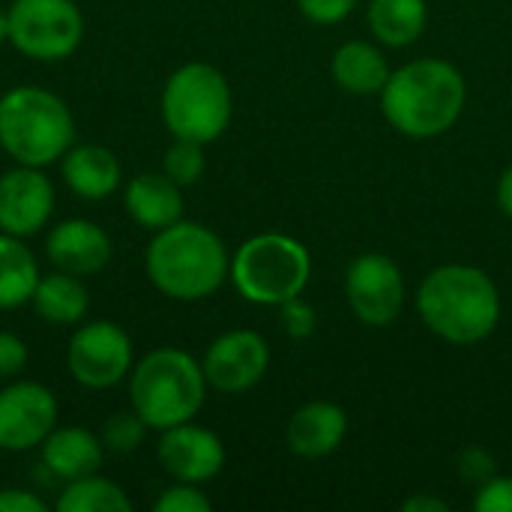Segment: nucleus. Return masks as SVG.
Returning <instances> with one entry per match:
<instances>
[{"mask_svg": "<svg viewBox=\"0 0 512 512\" xmlns=\"http://www.w3.org/2000/svg\"><path fill=\"white\" fill-rule=\"evenodd\" d=\"M297 6L315 24H339L351 15L357 0H297Z\"/></svg>", "mask_w": 512, "mask_h": 512, "instance_id": "obj_31", "label": "nucleus"}, {"mask_svg": "<svg viewBox=\"0 0 512 512\" xmlns=\"http://www.w3.org/2000/svg\"><path fill=\"white\" fill-rule=\"evenodd\" d=\"M333 81L348 90V93H357V96H369V93H381L387 78H390V63L387 57L363 42V39H354V42H345L336 48L333 54Z\"/></svg>", "mask_w": 512, "mask_h": 512, "instance_id": "obj_22", "label": "nucleus"}, {"mask_svg": "<svg viewBox=\"0 0 512 512\" xmlns=\"http://www.w3.org/2000/svg\"><path fill=\"white\" fill-rule=\"evenodd\" d=\"M30 309L36 312L39 321L51 324V327H78L81 321H87L90 312V291L84 285L81 276L54 270V273H42Z\"/></svg>", "mask_w": 512, "mask_h": 512, "instance_id": "obj_20", "label": "nucleus"}, {"mask_svg": "<svg viewBox=\"0 0 512 512\" xmlns=\"http://www.w3.org/2000/svg\"><path fill=\"white\" fill-rule=\"evenodd\" d=\"M132 507L135 504L126 489L117 480L102 477L99 471L63 483L54 501L57 512H129Z\"/></svg>", "mask_w": 512, "mask_h": 512, "instance_id": "obj_24", "label": "nucleus"}, {"mask_svg": "<svg viewBox=\"0 0 512 512\" xmlns=\"http://www.w3.org/2000/svg\"><path fill=\"white\" fill-rule=\"evenodd\" d=\"M9 42V15H6V6H0V45Z\"/></svg>", "mask_w": 512, "mask_h": 512, "instance_id": "obj_36", "label": "nucleus"}, {"mask_svg": "<svg viewBox=\"0 0 512 512\" xmlns=\"http://www.w3.org/2000/svg\"><path fill=\"white\" fill-rule=\"evenodd\" d=\"M201 369L216 393H249L270 369V345L255 330H228L210 342Z\"/></svg>", "mask_w": 512, "mask_h": 512, "instance_id": "obj_12", "label": "nucleus"}, {"mask_svg": "<svg viewBox=\"0 0 512 512\" xmlns=\"http://www.w3.org/2000/svg\"><path fill=\"white\" fill-rule=\"evenodd\" d=\"M9 45L36 63L69 60L84 39V15L75 0H12Z\"/></svg>", "mask_w": 512, "mask_h": 512, "instance_id": "obj_8", "label": "nucleus"}, {"mask_svg": "<svg viewBox=\"0 0 512 512\" xmlns=\"http://www.w3.org/2000/svg\"><path fill=\"white\" fill-rule=\"evenodd\" d=\"M150 285L177 303L213 297L231 276V255L222 237L192 219H180L153 234L144 252Z\"/></svg>", "mask_w": 512, "mask_h": 512, "instance_id": "obj_1", "label": "nucleus"}, {"mask_svg": "<svg viewBox=\"0 0 512 512\" xmlns=\"http://www.w3.org/2000/svg\"><path fill=\"white\" fill-rule=\"evenodd\" d=\"M39 279L42 267L27 240L0 231V312L30 306Z\"/></svg>", "mask_w": 512, "mask_h": 512, "instance_id": "obj_21", "label": "nucleus"}, {"mask_svg": "<svg viewBox=\"0 0 512 512\" xmlns=\"http://www.w3.org/2000/svg\"><path fill=\"white\" fill-rule=\"evenodd\" d=\"M204 168H207V156H204V144L198 141L174 138V144L162 156V171L183 189L195 186L204 177Z\"/></svg>", "mask_w": 512, "mask_h": 512, "instance_id": "obj_26", "label": "nucleus"}, {"mask_svg": "<svg viewBox=\"0 0 512 512\" xmlns=\"http://www.w3.org/2000/svg\"><path fill=\"white\" fill-rule=\"evenodd\" d=\"M468 102L465 75L438 57H423L390 72L381 90L387 123L417 141L438 138L456 126Z\"/></svg>", "mask_w": 512, "mask_h": 512, "instance_id": "obj_2", "label": "nucleus"}, {"mask_svg": "<svg viewBox=\"0 0 512 512\" xmlns=\"http://www.w3.org/2000/svg\"><path fill=\"white\" fill-rule=\"evenodd\" d=\"M114 243L111 234L84 216L60 219L45 234V258L54 270L72 273V276H96L111 264Z\"/></svg>", "mask_w": 512, "mask_h": 512, "instance_id": "obj_15", "label": "nucleus"}, {"mask_svg": "<svg viewBox=\"0 0 512 512\" xmlns=\"http://www.w3.org/2000/svg\"><path fill=\"white\" fill-rule=\"evenodd\" d=\"M162 123L174 138L210 144L225 135L234 114V96L228 78L213 63H183L177 66L159 99Z\"/></svg>", "mask_w": 512, "mask_h": 512, "instance_id": "obj_6", "label": "nucleus"}, {"mask_svg": "<svg viewBox=\"0 0 512 512\" xmlns=\"http://www.w3.org/2000/svg\"><path fill=\"white\" fill-rule=\"evenodd\" d=\"M42 468L60 480H78L87 474H96L105 462V444L102 438L87 426H54V432L39 447Z\"/></svg>", "mask_w": 512, "mask_h": 512, "instance_id": "obj_18", "label": "nucleus"}, {"mask_svg": "<svg viewBox=\"0 0 512 512\" xmlns=\"http://www.w3.org/2000/svg\"><path fill=\"white\" fill-rule=\"evenodd\" d=\"M147 432H150L147 423H144L132 408H126V411L108 414V420H105L102 429H99V438H102V444H105V453L129 456V453H135V450L144 444Z\"/></svg>", "mask_w": 512, "mask_h": 512, "instance_id": "obj_25", "label": "nucleus"}, {"mask_svg": "<svg viewBox=\"0 0 512 512\" xmlns=\"http://www.w3.org/2000/svg\"><path fill=\"white\" fill-rule=\"evenodd\" d=\"M345 432H348V417L339 405L309 402L291 417L285 441L294 456L324 459L333 450H339V444L345 441Z\"/></svg>", "mask_w": 512, "mask_h": 512, "instance_id": "obj_19", "label": "nucleus"}, {"mask_svg": "<svg viewBox=\"0 0 512 512\" xmlns=\"http://www.w3.org/2000/svg\"><path fill=\"white\" fill-rule=\"evenodd\" d=\"M60 402L51 387L27 378H12L0 390V450L30 453L54 432Z\"/></svg>", "mask_w": 512, "mask_h": 512, "instance_id": "obj_10", "label": "nucleus"}, {"mask_svg": "<svg viewBox=\"0 0 512 512\" xmlns=\"http://www.w3.org/2000/svg\"><path fill=\"white\" fill-rule=\"evenodd\" d=\"M498 207L501 213L512 219V165L501 174V183H498Z\"/></svg>", "mask_w": 512, "mask_h": 512, "instance_id": "obj_35", "label": "nucleus"}, {"mask_svg": "<svg viewBox=\"0 0 512 512\" xmlns=\"http://www.w3.org/2000/svg\"><path fill=\"white\" fill-rule=\"evenodd\" d=\"M60 165L63 186L81 201H105L123 186V165L105 144H72Z\"/></svg>", "mask_w": 512, "mask_h": 512, "instance_id": "obj_16", "label": "nucleus"}, {"mask_svg": "<svg viewBox=\"0 0 512 512\" xmlns=\"http://www.w3.org/2000/svg\"><path fill=\"white\" fill-rule=\"evenodd\" d=\"M210 498L201 492V486L195 483H171L168 489L159 492V498L153 501L156 512H210Z\"/></svg>", "mask_w": 512, "mask_h": 512, "instance_id": "obj_27", "label": "nucleus"}, {"mask_svg": "<svg viewBox=\"0 0 512 512\" xmlns=\"http://www.w3.org/2000/svg\"><path fill=\"white\" fill-rule=\"evenodd\" d=\"M279 321H282V330H285L291 339H297V342L309 339V336L315 333V327H318L315 309H312L306 300H300V297H291V300H285V303L279 306Z\"/></svg>", "mask_w": 512, "mask_h": 512, "instance_id": "obj_28", "label": "nucleus"}, {"mask_svg": "<svg viewBox=\"0 0 512 512\" xmlns=\"http://www.w3.org/2000/svg\"><path fill=\"white\" fill-rule=\"evenodd\" d=\"M135 366V345L129 333L108 318L81 321L66 348V369L72 381L90 393L114 390Z\"/></svg>", "mask_w": 512, "mask_h": 512, "instance_id": "obj_9", "label": "nucleus"}, {"mask_svg": "<svg viewBox=\"0 0 512 512\" xmlns=\"http://www.w3.org/2000/svg\"><path fill=\"white\" fill-rule=\"evenodd\" d=\"M423 324L450 345H477L501 321V294L489 273L471 264L435 267L417 294Z\"/></svg>", "mask_w": 512, "mask_h": 512, "instance_id": "obj_3", "label": "nucleus"}, {"mask_svg": "<svg viewBox=\"0 0 512 512\" xmlns=\"http://www.w3.org/2000/svg\"><path fill=\"white\" fill-rule=\"evenodd\" d=\"M129 408L153 432L189 423L198 417L207 399V378L201 360L189 351L162 345L135 360L129 378Z\"/></svg>", "mask_w": 512, "mask_h": 512, "instance_id": "obj_4", "label": "nucleus"}, {"mask_svg": "<svg viewBox=\"0 0 512 512\" xmlns=\"http://www.w3.org/2000/svg\"><path fill=\"white\" fill-rule=\"evenodd\" d=\"M156 459H159V468L171 480L204 486V483H210V480H216L222 474V468H225V444L213 429L198 426L195 420H189V423H180V426H171V429L159 432Z\"/></svg>", "mask_w": 512, "mask_h": 512, "instance_id": "obj_14", "label": "nucleus"}, {"mask_svg": "<svg viewBox=\"0 0 512 512\" xmlns=\"http://www.w3.org/2000/svg\"><path fill=\"white\" fill-rule=\"evenodd\" d=\"M366 21L378 42L390 48H405L423 36L429 9L426 0H369Z\"/></svg>", "mask_w": 512, "mask_h": 512, "instance_id": "obj_23", "label": "nucleus"}, {"mask_svg": "<svg viewBox=\"0 0 512 512\" xmlns=\"http://www.w3.org/2000/svg\"><path fill=\"white\" fill-rule=\"evenodd\" d=\"M30 360L27 342L12 333V330H0V381H12L24 372Z\"/></svg>", "mask_w": 512, "mask_h": 512, "instance_id": "obj_29", "label": "nucleus"}, {"mask_svg": "<svg viewBox=\"0 0 512 512\" xmlns=\"http://www.w3.org/2000/svg\"><path fill=\"white\" fill-rule=\"evenodd\" d=\"M459 471H462V477H465L468 483L483 486L486 480H492L495 462H492V456H489V453H483V450L471 447V450H465V456L459 459Z\"/></svg>", "mask_w": 512, "mask_h": 512, "instance_id": "obj_33", "label": "nucleus"}, {"mask_svg": "<svg viewBox=\"0 0 512 512\" xmlns=\"http://www.w3.org/2000/svg\"><path fill=\"white\" fill-rule=\"evenodd\" d=\"M57 192L45 168L15 165L0 171V231L15 237H36L51 225Z\"/></svg>", "mask_w": 512, "mask_h": 512, "instance_id": "obj_13", "label": "nucleus"}, {"mask_svg": "<svg viewBox=\"0 0 512 512\" xmlns=\"http://www.w3.org/2000/svg\"><path fill=\"white\" fill-rule=\"evenodd\" d=\"M474 510L512 512V477H492L483 486H477Z\"/></svg>", "mask_w": 512, "mask_h": 512, "instance_id": "obj_30", "label": "nucleus"}, {"mask_svg": "<svg viewBox=\"0 0 512 512\" xmlns=\"http://www.w3.org/2000/svg\"><path fill=\"white\" fill-rule=\"evenodd\" d=\"M345 297L351 312L369 327H390L405 306V279L393 258L366 252L345 273Z\"/></svg>", "mask_w": 512, "mask_h": 512, "instance_id": "obj_11", "label": "nucleus"}, {"mask_svg": "<svg viewBox=\"0 0 512 512\" xmlns=\"http://www.w3.org/2000/svg\"><path fill=\"white\" fill-rule=\"evenodd\" d=\"M0 512H48V504L42 495L18 486L0 489Z\"/></svg>", "mask_w": 512, "mask_h": 512, "instance_id": "obj_32", "label": "nucleus"}, {"mask_svg": "<svg viewBox=\"0 0 512 512\" xmlns=\"http://www.w3.org/2000/svg\"><path fill=\"white\" fill-rule=\"evenodd\" d=\"M72 144L75 117L63 96L36 84L0 93V150L15 165H57Z\"/></svg>", "mask_w": 512, "mask_h": 512, "instance_id": "obj_5", "label": "nucleus"}, {"mask_svg": "<svg viewBox=\"0 0 512 512\" xmlns=\"http://www.w3.org/2000/svg\"><path fill=\"white\" fill-rule=\"evenodd\" d=\"M0 456H3V450H0Z\"/></svg>", "mask_w": 512, "mask_h": 512, "instance_id": "obj_37", "label": "nucleus"}, {"mask_svg": "<svg viewBox=\"0 0 512 512\" xmlns=\"http://www.w3.org/2000/svg\"><path fill=\"white\" fill-rule=\"evenodd\" d=\"M126 216L156 234L183 219V186H177L165 171H141L123 183Z\"/></svg>", "mask_w": 512, "mask_h": 512, "instance_id": "obj_17", "label": "nucleus"}, {"mask_svg": "<svg viewBox=\"0 0 512 512\" xmlns=\"http://www.w3.org/2000/svg\"><path fill=\"white\" fill-rule=\"evenodd\" d=\"M312 276L309 249L288 234H255L231 255V282L255 306H282L300 297Z\"/></svg>", "mask_w": 512, "mask_h": 512, "instance_id": "obj_7", "label": "nucleus"}, {"mask_svg": "<svg viewBox=\"0 0 512 512\" xmlns=\"http://www.w3.org/2000/svg\"><path fill=\"white\" fill-rule=\"evenodd\" d=\"M402 510L405 512H447L450 507H447L441 498H426V495H417V498L405 501V504H402Z\"/></svg>", "mask_w": 512, "mask_h": 512, "instance_id": "obj_34", "label": "nucleus"}]
</instances>
